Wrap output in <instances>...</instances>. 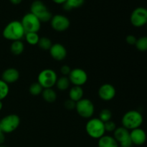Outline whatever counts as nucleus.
<instances>
[{
    "mask_svg": "<svg viewBox=\"0 0 147 147\" xmlns=\"http://www.w3.org/2000/svg\"><path fill=\"white\" fill-rule=\"evenodd\" d=\"M26 32L24 30L21 22L14 20L6 25L3 30V37L8 40L11 41H17L21 40L24 37Z\"/></svg>",
    "mask_w": 147,
    "mask_h": 147,
    "instance_id": "1",
    "label": "nucleus"
},
{
    "mask_svg": "<svg viewBox=\"0 0 147 147\" xmlns=\"http://www.w3.org/2000/svg\"><path fill=\"white\" fill-rule=\"evenodd\" d=\"M143 121L144 119L142 114L136 110H131L126 112L123 116L121 120L123 127L131 131L140 128Z\"/></svg>",
    "mask_w": 147,
    "mask_h": 147,
    "instance_id": "2",
    "label": "nucleus"
},
{
    "mask_svg": "<svg viewBox=\"0 0 147 147\" xmlns=\"http://www.w3.org/2000/svg\"><path fill=\"white\" fill-rule=\"evenodd\" d=\"M86 131L90 137L99 139L106 133L104 123L98 118H93L88 120L86 125Z\"/></svg>",
    "mask_w": 147,
    "mask_h": 147,
    "instance_id": "3",
    "label": "nucleus"
},
{
    "mask_svg": "<svg viewBox=\"0 0 147 147\" xmlns=\"http://www.w3.org/2000/svg\"><path fill=\"white\" fill-rule=\"evenodd\" d=\"M30 12L40 20L41 22H47L53 17L52 13L41 0H34L30 6Z\"/></svg>",
    "mask_w": 147,
    "mask_h": 147,
    "instance_id": "4",
    "label": "nucleus"
},
{
    "mask_svg": "<svg viewBox=\"0 0 147 147\" xmlns=\"http://www.w3.org/2000/svg\"><path fill=\"white\" fill-rule=\"evenodd\" d=\"M57 80V76L52 69H45L42 70L37 77V83L45 88H53Z\"/></svg>",
    "mask_w": 147,
    "mask_h": 147,
    "instance_id": "5",
    "label": "nucleus"
},
{
    "mask_svg": "<svg viewBox=\"0 0 147 147\" xmlns=\"http://www.w3.org/2000/svg\"><path fill=\"white\" fill-rule=\"evenodd\" d=\"M20 124V119L16 114H9L0 120V128L4 134H10L16 130Z\"/></svg>",
    "mask_w": 147,
    "mask_h": 147,
    "instance_id": "6",
    "label": "nucleus"
},
{
    "mask_svg": "<svg viewBox=\"0 0 147 147\" xmlns=\"http://www.w3.org/2000/svg\"><path fill=\"white\" fill-rule=\"evenodd\" d=\"M76 110L80 116L85 119H90L94 114L95 107L91 100L88 98H82L76 102Z\"/></svg>",
    "mask_w": 147,
    "mask_h": 147,
    "instance_id": "7",
    "label": "nucleus"
},
{
    "mask_svg": "<svg viewBox=\"0 0 147 147\" xmlns=\"http://www.w3.org/2000/svg\"><path fill=\"white\" fill-rule=\"evenodd\" d=\"M25 32H37L41 27V22L32 13L24 14L21 21Z\"/></svg>",
    "mask_w": 147,
    "mask_h": 147,
    "instance_id": "8",
    "label": "nucleus"
},
{
    "mask_svg": "<svg viewBox=\"0 0 147 147\" xmlns=\"http://www.w3.org/2000/svg\"><path fill=\"white\" fill-rule=\"evenodd\" d=\"M132 25L136 27H141L147 24V9L139 7L132 11L130 17Z\"/></svg>",
    "mask_w": 147,
    "mask_h": 147,
    "instance_id": "9",
    "label": "nucleus"
},
{
    "mask_svg": "<svg viewBox=\"0 0 147 147\" xmlns=\"http://www.w3.org/2000/svg\"><path fill=\"white\" fill-rule=\"evenodd\" d=\"M113 137L118 143L120 144L121 146L131 147L133 144L130 137V131L123 126L116 128L113 131Z\"/></svg>",
    "mask_w": 147,
    "mask_h": 147,
    "instance_id": "10",
    "label": "nucleus"
},
{
    "mask_svg": "<svg viewBox=\"0 0 147 147\" xmlns=\"http://www.w3.org/2000/svg\"><path fill=\"white\" fill-rule=\"evenodd\" d=\"M52 28L57 32H63L69 28L70 22L66 16L63 14H55L50 20Z\"/></svg>",
    "mask_w": 147,
    "mask_h": 147,
    "instance_id": "11",
    "label": "nucleus"
},
{
    "mask_svg": "<svg viewBox=\"0 0 147 147\" xmlns=\"http://www.w3.org/2000/svg\"><path fill=\"white\" fill-rule=\"evenodd\" d=\"M70 83L76 86H81L86 84L88 80L87 73L81 68H75L71 70L68 76Z\"/></svg>",
    "mask_w": 147,
    "mask_h": 147,
    "instance_id": "12",
    "label": "nucleus"
},
{
    "mask_svg": "<svg viewBox=\"0 0 147 147\" xmlns=\"http://www.w3.org/2000/svg\"><path fill=\"white\" fill-rule=\"evenodd\" d=\"M116 88L114 86L109 83H105L102 85L98 90L99 97L105 101H109L112 100L116 96Z\"/></svg>",
    "mask_w": 147,
    "mask_h": 147,
    "instance_id": "13",
    "label": "nucleus"
},
{
    "mask_svg": "<svg viewBox=\"0 0 147 147\" xmlns=\"http://www.w3.org/2000/svg\"><path fill=\"white\" fill-rule=\"evenodd\" d=\"M49 50L51 57L58 61L63 60L67 56V50L63 45L60 43L53 44Z\"/></svg>",
    "mask_w": 147,
    "mask_h": 147,
    "instance_id": "14",
    "label": "nucleus"
},
{
    "mask_svg": "<svg viewBox=\"0 0 147 147\" xmlns=\"http://www.w3.org/2000/svg\"><path fill=\"white\" fill-rule=\"evenodd\" d=\"M130 137L133 144L141 146L146 142L147 136L146 132L141 128L135 129L130 131Z\"/></svg>",
    "mask_w": 147,
    "mask_h": 147,
    "instance_id": "15",
    "label": "nucleus"
},
{
    "mask_svg": "<svg viewBox=\"0 0 147 147\" xmlns=\"http://www.w3.org/2000/svg\"><path fill=\"white\" fill-rule=\"evenodd\" d=\"M19 78H20V73L17 69L14 67L6 69L1 75V80H4L7 84L15 83L19 80Z\"/></svg>",
    "mask_w": 147,
    "mask_h": 147,
    "instance_id": "16",
    "label": "nucleus"
},
{
    "mask_svg": "<svg viewBox=\"0 0 147 147\" xmlns=\"http://www.w3.org/2000/svg\"><path fill=\"white\" fill-rule=\"evenodd\" d=\"M98 147H119V143L113 136L104 135L98 139Z\"/></svg>",
    "mask_w": 147,
    "mask_h": 147,
    "instance_id": "17",
    "label": "nucleus"
},
{
    "mask_svg": "<svg viewBox=\"0 0 147 147\" xmlns=\"http://www.w3.org/2000/svg\"><path fill=\"white\" fill-rule=\"evenodd\" d=\"M83 95H84V92L81 86H74L73 88H71L69 91L70 99L76 103L83 98Z\"/></svg>",
    "mask_w": 147,
    "mask_h": 147,
    "instance_id": "18",
    "label": "nucleus"
},
{
    "mask_svg": "<svg viewBox=\"0 0 147 147\" xmlns=\"http://www.w3.org/2000/svg\"><path fill=\"white\" fill-rule=\"evenodd\" d=\"M42 96L43 99L47 103H53L57 99V93L53 88L43 89Z\"/></svg>",
    "mask_w": 147,
    "mask_h": 147,
    "instance_id": "19",
    "label": "nucleus"
},
{
    "mask_svg": "<svg viewBox=\"0 0 147 147\" xmlns=\"http://www.w3.org/2000/svg\"><path fill=\"white\" fill-rule=\"evenodd\" d=\"M24 50V43L21 40H17V41H14L11 43L10 46V50L11 53L15 55H19L23 53Z\"/></svg>",
    "mask_w": 147,
    "mask_h": 147,
    "instance_id": "20",
    "label": "nucleus"
},
{
    "mask_svg": "<svg viewBox=\"0 0 147 147\" xmlns=\"http://www.w3.org/2000/svg\"><path fill=\"white\" fill-rule=\"evenodd\" d=\"M85 2V0H66L65 2L63 4L64 9L67 11L73 9L78 8L81 7Z\"/></svg>",
    "mask_w": 147,
    "mask_h": 147,
    "instance_id": "21",
    "label": "nucleus"
},
{
    "mask_svg": "<svg viewBox=\"0 0 147 147\" xmlns=\"http://www.w3.org/2000/svg\"><path fill=\"white\" fill-rule=\"evenodd\" d=\"M70 80L67 76H63V77H60V78H57V83H56L57 88L62 91L67 90L70 87Z\"/></svg>",
    "mask_w": 147,
    "mask_h": 147,
    "instance_id": "22",
    "label": "nucleus"
},
{
    "mask_svg": "<svg viewBox=\"0 0 147 147\" xmlns=\"http://www.w3.org/2000/svg\"><path fill=\"white\" fill-rule=\"evenodd\" d=\"M24 37L27 42L31 45H35L38 44L40 38L37 32H27L24 35Z\"/></svg>",
    "mask_w": 147,
    "mask_h": 147,
    "instance_id": "23",
    "label": "nucleus"
},
{
    "mask_svg": "<svg viewBox=\"0 0 147 147\" xmlns=\"http://www.w3.org/2000/svg\"><path fill=\"white\" fill-rule=\"evenodd\" d=\"M135 46L139 51H147V36H143V37H141L137 39Z\"/></svg>",
    "mask_w": 147,
    "mask_h": 147,
    "instance_id": "24",
    "label": "nucleus"
},
{
    "mask_svg": "<svg viewBox=\"0 0 147 147\" xmlns=\"http://www.w3.org/2000/svg\"><path fill=\"white\" fill-rule=\"evenodd\" d=\"M38 46L43 50H49L50 49V47L53 45V43L52 41L50 40V38L46 37H43L40 38L38 42Z\"/></svg>",
    "mask_w": 147,
    "mask_h": 147,
    "instance_id": "25",
    "label": "nucleus"
},
{
    "mask_svg": "<svg viewBox=\"0 0 147 147\" xmlns=\"http://www.w3.org/2000/svg\"><path fill=\"white\" fill-rule=\"evenodd\" d=\"M9 87L8 84L0 79V100H2L5 98L9 94Z\"/></svg>",
    "mask_w": 147,
    "mask_h": 147,
    "instance_id": "26",
    "label": "nucleus"
},
{
    "mask_svg": "<svg viewBox=\"0 0 147 147\" xmlns=\"http://www.w3.org/2000/svg\"><path fill=\"white\" fill-rule=\"evenodd\" d=\"M98 119H100V120H101L103 123L109 121L111 120L112 119L111 111L108 109H103V110L100 112Z\"/></svg>",
    "mask_w": 147,
    "mask_h": 147,
    "instance_id": "27",
    "label": "nucleus"
},
{
    "mask_svg": "<svg viewBox=\"0 0 147 147\" xmlns=\"http://www.w3.org/2000/svg\"><path fill=\"white\" fill-rule=\"evenodd\" d=\"M30 93L33 96H38L42 94L43 90V88L38 83H34L30 86Z\"/></svg>",
    "mask_w": 147,
    "mask_h": 147,
    "instance_id": "28",
    "label": "nucleus"
},
{
    "mask_svg": "<svg viewBox=\"0 0 147 147\" xmlns=\"http://www.w3.org/2000/svg\"><path fill=\"white\" fill-rule=\"evenodd\" d=\"M104 126L105 130H106V131L108 132H113L116 129V123L113 121H112L111 120L104 123Z\"/></svg>",
    "mask_w": 147,
    "mask_h": 147,
    "instance_id": "29",
    "label": "nucleus"
},
{
    "mask_svg": "<svg viewBox=\"0 0 147 147\" xmlns=\"http://www.w3.org/2000/svg\"><path fill=\"white\" fill-rule=\"evenodd\" d=\"M65 108L67 110H73V109H76V102L73 101L72 100L69 99V100H67L64 103Z\"/></svg>",
    "mask_w": 147,
    "mask_h": 147,
    "instance_id": "30",
    "label": "nucleus"
},
{
    "mask_svg": "<svg viewBox=\"0 0 147 147\" xmlns=\"http://www.w3.org/2000/svg\"><path fill=\"white\" fill-rule=\"evenodd\" d=\"M126 41L130 45H135L137 41V38L132 34H129L126 37Z\"/></svg>",
    "mask_w": 147,
    "mask_h": 147,
    "instance_id": "31",
    "label": "nucleus"
},
{
    "mask_svg": "<svg viewBox=\"0 0 147 147\" xmlns=\"http://www.w3.org/2000/svg\"><path fill=\"white\" fill-rule=\"evenodd\" d=\"M71 70H72L70 69V67L68 65H63L61 67V68H60V72L63 75V76H67V77H68Z\"/></svg>",
    "mask_w": 147,
    "mask_h": 147,
    "instance_id": "32",
    "label": "nucleus"
},
{
    "mask_svg": "<svg viewBox=\"0 0 147 147\" xmlns=\"http://www.w3.org/2000/svg\"><path fill=\"white\" fill-rule=\"evenodd\" d=\"M5 141V136H4V133L3 132H0V145L2 144Z\"/></svg>",
    "mask_w": 147,
    "mask_h": 147,
    "instance_id": "33",
    "label": "nucleus"
},
{
    "mask_svg": "<svg viewBox=\"0 0 147 147\" xmlns=\"http://www.w3.org/2000/svg\"><path fill=\"white\" fill-rule=\"evenodd\" d=\"M55 3L56 4H63L66 1V0H53Z\"/></svg>",
    "mask_w": 147,
    "mask_h": 147,
    "instance_id": "34",
    "label": "nucleus"
},
{
    "mask_svg": "<svg viewBox=\"0 0 147 147\" xmlns=\"http://www.w3.org/2000/svg\"><path fill=\"white\" fill-rule=\"evenodd\" d=\"M9 1L14 4H19L22 2V0H9Z\"/></svg>",
    "mask_w": 147,
    "mask_h": 147,
    "instance_id": "35",
    "label": "nucleus"
},
{
    "mask_svg": "<svg viewBox=\"0 0 147 147\" xmlns=\"http://www.w3.org/2000/svg\"><path fill=\"white\" fill-rule=\"evenodd\" d=\"M3 108V103H2V100H0V111Z\"/></svg>",
    "mask_w": 147,
    "mask_h": 147,
    "instance_id": "36",
    "label": "nucleus"
},
{
    "mask_svg": "<svg viewBox=\"0 0 147 147\" xmlns=\"http://www.w3.org/2000/svg\"><path fill=\"white\" fill-rule=\"evenodd\" d=\"M0 147H6V146H2V145H0Z\"/></svg>",
    "mask_w": 147,
    "mask_h": 147,
    "instance_id": "37",
    "label": "nucleus"
},
{
    "mask_svg": "<svg viewBox=\"0 0 147 147\" xmlns=\"http://www.w3.org/2000/svg\"><path fill=\"white\" fill-rule=\"evenodd\" d=\"M0 132H2V131L1 130V128H0Z\"/></svg>",
    "mask_w": 147,
    "mask_h": 147,
    "instance_id": "38",
    "label": "nucleus"
},
{
    "mask_svg": "<svg viewBox=\"0 0 147 147\" xmlns=\"http://www.w3.org/2000/svg\"><path fill=\"white\" fill-rule=\"evenodd\" d=\"M119 147H126V146H119Z\"/></svg>",
    "mask_w": 147,
    "mask_h": 147,
    "instance_id": "39",
    "label": "nucleus"
},
{
    "mask_svg": "<svg viewBox=\"0 0 147 147\" xmlns=\"http://www.w3.org/2000/svg\"><path fill=\"white\" fill-rule=\"evenodd\" d=\"M146 25H147V24H146Z\"/></svg>",
    "mask_w": 147,
    "mask_h": 147,
    "instance_id": "40",
    "label": "nucleus"
}]
</instances>
